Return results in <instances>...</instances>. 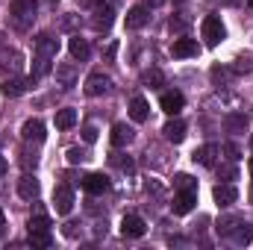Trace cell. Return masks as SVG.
Listing matches in <instances>:
<instances>
[{
    "mask_svg": "<svg viewBox=\"0 0 253 250\" xmlns=\"http://www.w3.org/2000/svg\"><path fill=\"white\" fill-rule=\"evenodd\" d=\"M36 12H39V3H36V0H12V6H9V21H12L15 30L24 33V30L33 27Z\"/></svg>",
    "mask_w": 253,
    "mask_h": 250,
    "instance_id": "cell-1",
    "label": "cell"
},
{
    "mask_svg": "<svg viewBox=\"0 0 253 250\" xmlns=\"http://www.w3.org/2000/svg\"><path fill=\"white\" fill-rule=\"evenodd\" d=\"M112 24H115V9H112V3H103V0H100V3L94 6V12H91V30L109 33Z\"/></svg>",
    "mask_w": 253,
    "mask_h": 250,
    "instance_id": "cell-2",
    "label": "cell"
},
{
    "mask_svg": "<svg viewBox=\"0 0 253 250\" xmlns=\"http://www.w3.org/2000/svg\"><path fill=\"white\" fill-rule=\"evenodd\" d=\"M200 33H203L206 47H218V44L224 42V24H221V18L206 15V18H203V24H200Z\"/></svg>",
    "mask_w": 253,
    "mask_h": 250,
    "instance_id": "cell-3",
    "label": "cell"
},
{
    "mask_svg": "<svg viewBox=\"0 0 253 250\" xmlns=\"http://www.w3.org/2000/svg\"><path fill=\"white\" fill-rule=\"evenodd\" d=\"M109 88H112V80H109L103 71L88 74V80H85V94H88V97H100V94H106Z\"/></svg>",
    "mask_w": 253,
    "mask_h": 250,
    "instance_id": "cell-4",
    "label": "cell"
},
{
    "mask_svg": "<svg viewBox=\"0 0 253 250\" xmlns=\"http://www.w3.org/2000/svg\"><path fill=\"white\" fill-rule=\"evenodd\" d=\"M53 209H56V215H68L74 209V191H71V186L53 188Z\"/></svg>",
    "mask_w": 253,
    "mask_h": 250,
    "instance_id": "cell-5",
    "label": "cell"
},
{
    "mask_svg": "<svg viewBox=\"0 0 253 250\" xmlns=\"http://www.w3.org/2000/svg\"><path fill=\"white\" fill-rule=\"evenodd\" d=\"M194 203H197V191H194V188H183V191L174 197L171 209H174V215H189L191 209H194Z\"/></svg>",
    "mask_w": 253,
    "mask_h": 250,
    "instance_id": "cell-6",
    "label": "cell"
},
{
    "mask_svg": "<svg viewBox=\"0 0 253 250\" xmlns=\"http://www.w3.org/2000/svg\"><path fill=\"white\" fill-rule=\"evenodd\" d=\"M121 233H124V239H141V236L147 233V224H144L138 215H124V221H121Z\"/></svg>",
    "mask_w": 253,
    "mask_h": 250,
    "instance_id": "cell-7",
    "label": "cell"
},
{
    "mask_svg": "<svg viewBox=\"0 0 253 250\" xmlns=\"http://www.w3.org/2000/svg\"><path fill=\"white\" fill-rule=\"evenodd\" d=\"M30 85H33L30 80H21V77H9V80H3V83H0V91H3V97H21V94H24Z\"/></svg>",
    "mask_w": 253,
    "mask_h": 250,
    "instance_id": "cell-8",
    "label": "cell"
},
{
    "mask_svg": "<svg viewBox=\"0 0 253 250\" xmlns=\"http://www.w3.org/2000/svg\"><path fill=\"white\" fill-rule=\"evenodd\" d=\"M77 65L74 62H59L56 65V83L62 85V88H74L77 85Z\"/></svg>",
    "mask_w": 253,
    "mask_h": 250,
    "instance_id": "cell-9",
    "label": "cell"
},
{
    "mask_svg": "<svg viewBox=\"0 0 253 250\" xmlns=\"http://www.w3.org/2000/svg\"><path fill=\"white\" fill-rule=\"evenodd\" d=\"M218 153H221V147H218V144H203V147H197V150L191 153V159H194L197 165H203V168H212Z\"/></svg>",
    "mask_w": 253,
    "mask_h": 250,
    "instance_id": "cell-10",
    "label": "cell"
},
{
    "mask_svg": "<svg viewBox=\"0 0 253 250\" xmlns=\"http://www.w3.org/2000/svg\"><path fill=\"white\" fill-rule=\"evenodd\" d=\"M44 124L39 121V118H30V121H24V126H21V138L24 141H44Z\"/></svg>",
    "mask_w": 253,
    "mask_h": 250,
    "instance_id": "cell-11",
    "label": "cell"
},
{
    "mask_svg": "<svg viewBox=\"0 0 253 250\" xmlns=\"http://www.w3.org/2000/svg\"><path fill=\"white\" fill-rule=\"evenodd\" d=\"M83 188L88 194H106L109 191V177L106 174H88V177H83Z\"/></svg>",
    "mask_w": 253,
    "mask_h": 250,
    "instance_id": "cell-12",
    "label": "cell"
},
{
    "mask_svg": "<svg viewBox=\"0 0 253 250\" xmlns=\"http://www.w3.org/2000/svg\"><path fill=\"white\" fill-rule=\"evenodd\" d=\"M36 53H42V56H56L59 53V42L50 36V33H42V36H36Z\"/></svg>",
    "mask_w": 253,
    "mask_h": 250,
    "instance_id": "cell-13",
    "label": "cell"
},
{
    "mask_svg": "<svg viewBox=\"0 0 253 250\" xmlns=\"http://www.w3.org/2000/svg\"><path fill=\"white\" fill-rule=\"evenodd\" d=\"M159 106H162V112L177 115V112L186 106V97H183L180 91H165V94H162V100H159Z\"/></svg>",
    "mask_w": 253,
    "mask_h": 250,
    "instance_id": "cell-14",
    "label": "cell"
},
{
    "mask_svg": "<svg viewBox=\"0 0 253 250\" xmlns=\"http://www.w3.org/2000/svg\"><path fill=\"white\" fill-rule=\"evenodd\" d=\"M171 53H174L177 59H189V56H197V53H200V47H197L194 39H177V42L171 44Z\"/></svg>",
    "mask_w": 253,
    "mask_h": 250,
    "instance_id": "cell-15",
    "label": "cell"
},
{
    "mask_svg": "<svg viewBox=\"0 0 253 250\" xmlns=\"http://www.w3.org/2000/svg\"><path fill=\"white\" fill-rule=\"evenodd\" d=\"M68 53H71V59H77V62H85V59L91 56V47H88V42H85V39L74 36V39L68 42Z\"/></svg>",
    "mask_w": 253,
    "mask_h": 250,
    "instance_id": "cell-16",
    "label": "cell"
},
{
    "mask_svg": "<svg viewBox=\"0 0 253 250\" xmlns=\"http://www.w3.org/2000/svg\"><path fill=\"white\" fill-rule=\"evenodd\" d=\"M230 242H233V245H239V248L251 245V242H253V224H245V221H239V224L233 227V233H230Z\"/></svg>",
    "mask_w": 253,
    "mask_h": 250,
    "instance_id": "cell-17",
    "label": "cell"
},
{
    "mask_svg": "<svg viewBox=\"0 0 253 250\" xmlns=\"http://www.w3.org/2000/svg\"><path fill=\"white\" fill-rule=\"evenodd\" d=\"M212 197H215V203H218L221 209H227V206H233V203L239 200V191H236V186H215Z\"/></svg>",
    "mask_w": 253,
    "mask_h": 250,
    "instance_id": "cell-18",
    "label": "cell"
},
{
    "mask_svg": "<svg viewBox=\"0 0 253 250\" xmlns=\"http://www.w3.org/2000/svg\"><path fill=\"white\" fill-rule=\"evenodd\" d=\"M39 191H42V186H39V180H36V177L24 174V177L18 180V194H21L24 200H36V197H39Z\"/></svg>",
    "mask_w": 253,
    "mask_h": 250,
    "instance_id": "cell-19",
    "label": "cell"
},
{
    "mask_svg": "<svg viewBox=\"0 0 253 250\" xmlns=\"http://www.w3.org/2000/svg\"><path fill=\"white\" fill-rule=\"evenodd\" d=\"M162 135H165L171 144H180V141L186 138V124H183L180 118H174V121H168V124L162 126Z\"/></svg>",
    "mask_w": 253,
    "mask_h": 250,
    "instance_id": "cell-20",
    "label": "cell"
},
{
    "mask_svg": "<svg viewBox=\"0 0 253 250\" xmlns=\"http://www.w3.org/2000/svg\"><path fill=\"white\" fill-rule=\"evenodd\" d=\"M147 115H150L147 100H144V97H132V100H129V118H132L135 124H144V121H147Z\"/></svg>",
    "mask_w": 253,
    "mask_h": 250,
    "instance_id": "cell-21",
    "label": "cell"
},
{
    "mask_svg": "<svg viewBox=\"0 0 253 250\" xmlns=\"http://www.w3.org/2000/svg\"><path fill=\"white\" fill-rule=\"evenodd\" d=\"M224 129L233 132V135L248 132V118H245V112H230V115L224 118Z\"/></svg>",
    "mask_w": 253,
    "mask_h": 250,
    "instance_id": "cell-22",
    "label": "cell"
},
{
    "mask_svg": "<svg viewBox=\"0 0 253 250\" xmlns=\"http://www.w3.org/2000/svg\"><path fill=\"white\" fill-rule=\"evenodd\" d=\"M147 24V6L141 3V6H132L129 12H126V27L129 30H141Z\"/></svg>",
    "mask_w": 253,
    "mask_h": 250,
    "instance_id": "cell-23",
    "label": "cell"
},
{
    "mask_svg": "<svg viewBox=\"0 0 253 250\" xmlns=\"http://www.w3.org/2000/svg\"><path fill=\"white\" fill-rule=\"evenodd\" d=\"M50 74V56H42V53H36V59H33V74H30V83H39L42 77H47Z\"/></svg>",
    "mask_w": 253,
    "mask_h": 250,
    "instance_id": "cell-24",
    "label": "cell"
},
{
    "mask_svg": "<svg viewBox=\"0 0 253 250\" xmlns=\"http://www.w3.org/2000/svg\"><path fill=\"white\" fill-rule=\"evenodd\" d=\"M132 126H126V124H115L112 126V144L115 147H124V144H129L132 141Z\"/></svg>",
    "mask_w": 253,
    "mask_h": 250,
    "instance_id": "cell-25",
    "label": "cell"
},
{
    "mask_svg": "<svg viewBox=\"0 0 253 250\" xmlns=\"http://www.w3.org/2000/svg\"><path fill=\"white\" fill-rule=\"evenodd\" d=\"M30 245L33 248H39V250H44V248H50L53 245V236H50V230H30Z\"/></svg>",
    "mask_w": 253,
    "mask_h": 250,
    "instance_id": "cell-26",
    "label": "cell"
},
{
    "mask_svg": "<svg viewBox=\"0 0 253 250\" xmlns=\"http://www.w3.org/2000/svg\"><path fill=\"white\" fill-rule=\"evenodd\" d=\"M0 62H3V68H9V71L15 74V71L21 68V62H24V56H21L18 50H3V53H0Z\"/></svg>",
    "mask_w": 253,
    "mask_h": 250,
    "instance_id": "cell-27",
    "label": "cell"
},
{
    "mask_svg": "<svg viewBox=\"0 0 253 250\" xmlns=\"http://www.w3.org/2000/svg\"><path fill=\"white\" fill-rule=\"evenodd\" d=\"M77 124V109H59L56 112V129H71Z\"/></svg>",
    "mask_w": 253,
    "mask_h": 250,
    "instance_id": "cell-28",
    "label": "cell"
},
{
    "mask_svg": "<svg viewBox=\"0 0 253 250\" xmlns=\"http://www.w3.org/2000/svg\"><path fill=\"white\" fill-rule=\"evenodd\" d=\"M144 83H147V85H150V88H159V85H162V83H165V74H162V71H156V68H153V71H147V74H144Z\"/></svg>",
    "mask_w": 253,
    "mask_h": 250,
    "instance_id": "cell-29",
    "label": "cell"
},
{
    "mask_svg": "<svg viewBox=\"0 0 253 250\" xmlns=\"http://www.w3.org/2000/svg\"><path fill=\"white\" fill-rule=\"evenodd\" d=\"M65 156H68V162H71V165H80V162H85V159H88V150H83V147H71Z\"/></svg>",
    "mask_w": 253,
    "mask_h": 250,
    "instance_id": "cell-30",
    "label": "cell"
},
{
    "mask_svg": "<svg viewBox=\"0 0 253 250\" xmlns=\"http://www.w3.org/2000/svg\"><path fill=\"white\" fill-rule=\"evenodd\" d=\"M27 230H50V218L47 215H36V218H30Z\"/></svg>",
    "mask_w": 253,
    "mask_h": 250,
    "instance_id": "cell-31",
    "label": "cell"
},
{
    "mask_svg": "<svg viewBox=\"0 0 253 250\" xmlns=\"http://www.w3.org/2000/svg\"><path fill=\"white\" fill-rule=\"evenodd\" d=\"M239 221H242V218H236V215H233V218H224V221H218V233H221V236H230V233H233V227H236Z\"/></svg>",
    "mask_w": 253,
    "mask_h": 250,
    "instance_id": "cell-32",
    "label": "cell"
},
{
    "mask_svg": "<svg viewBox=\"0 0 253 250\" xmlns=\"http://www.w3.org/2000/svg\"><path fill=\"white\" fill-rule=\"evenodd\" d=\"M236 71H239V74H251V71H253V56H251V53L236 59Z\"/></svg>",
    "mask_w": 253,
    "mask_h": 250,
    "instance_id": "cell-33",
    "label": "cell"
},
{
    "mask_svg": "<svg viewBox=\"0 0 253 250\" xmlns=\"http://www.w3.org/2000/svg\"><path fill=\"white\" fill-rule=\"evenodd\" d=\"M174 183H177L180 188H194V191H197V183H194V177H191V174H177V177H174Z\"/></svg>",
    "mask_w": 253,
    "mask_h": 250,
    "instance_id": "cell-34",
    "label": "cell"
},
{
    "mask_svg": "<svg viewBox=\"0 0 253 250\" xmlns=\"http://www.w3.org/2000/svg\"><path fill=\"white\" fill-rule=\"evenodd\" d=\"M227 77H230V71H227V68H221V65H215V68H212V83H215V85L227 83Z\"/></svg>",
    "mask_w": 253,
    "mask_h": 250,
    "instance_id": "cell-35",
    "label": "cell"
},
{
    "mask_svg": "<svg viewBox=\"0 0 253 250\" xmlns=\"http://www.w3.org/2000/svg\"><path fill=\"white\" fill-rule=\"evenodd\" d=\"M83 141H85V144H94V141H97V126L94 124L83 126Z\"/></svg>",
    "mask_w": 253,
    "mask_h": 250,
    "instance_id": "cell-36",
    "label": "cell"
},
{
    "mask_svg": "<svg viewBox=\"0 0 253 250\" xmlns=\"http://www.w3.org/2000/svg\"><path fill=\"white\" fill-rule=\"evenodd\" d=\"M224 153H227L233 162H236V159H242V150H239V144H236V141H227V144H224Z\"/></svg>",
    "mask_w": 253,
    "mask_h": 250,
    "instance_id": "cell-37",
    "label": "cell"
},
{
    "mask_svg": "<svg viewBox=\"0 0 253 250\" xmlns=\"http://www.w3.org/2000/svg\"><path fill=\"white\" fill-rule=\"evenodd\" d=\"M186 24H189L186 18H171V24H168V27H171V33H183V30H186Z\"/></svg>",
    "mask_w": 253,
    "mask_h": 250,
    "instance_id": "cell-38",
    "label": "cell"
},
{
    "mask_svg": "<svg viewBox=\"0 0 253 250\" xmlns=\"http://www.w3.org/2000/svg\"><path fill=\"white\" fill-rule=\"evenodd\" d=\"M218 174H221L224 180H236V168H230V165H221V168H218Z\"/></svg>",
    "mask_w": 253,
    "mask_h": 250,
    "instance_id": "cell-39",
    "label": "cell"
},
{
    "mask_svg": "<svg viewBox=\"0 0 253 250\" xmlns=\"http://www.w3.org/2000/svg\"><path fill=\"white\" fill-rule=\"evenodd\" d=\"M77 227H80V224H65V236H68V239H77V236H80V230H77Z\"/></svg>",
    "mask_w": 253,
    "mask_h": 250,
    "instance_id": "cell-40",
    "label": "cell"
},
{
    "mask_svg": "<svg viewBox=\"0 0 253 250\" xmlns=\"http://www.w3.org/2000/svg\"><path fill=\"white\" fill-rule=\"evenodd\" d=\"M62 27H65V30H74V27H77V15H65Z\"/></svg>",
    "mask_w": 253,
    "mask_h": 250,
    "instance_id": "cell-41",
    "label": "cell"
},
{
    "mask_svg": "<svg viewBox=\"0 0 253 250\" xmlns=\"http://www.w3.org/2000/svg\"><path fill=\"white\" fill-rule=\"evenodd\" d=\"M115 53H118V44H115V42H112V44H109V47H106V59H115Z\"/></svg>",
    "mask_w": 253,
    "mask_h": 250,
    "instance_id": "cell-42",
    "label": "cell"
},
{
    "mask_svg": "<svg viewBox=\"0 0 253 250\" xmlns=\"http://www.w3.org/2000/svg\"><path fill=\"white\" fill-rule=\"evenodd\" d=\"M77 3H80V6H83V9H94V6H97V3H100V0H77Z\"/></svg>",
    "mask_w": 253,
    "mask_h": 250,
    "instance_id": "cell-43",
    "label": "cell"
},
{
    "mask_svg": "<svg viewBox=\"0 0 253 250\" xmlns=\"http://www.w3.org/2000/svg\"><path fill=\"white\" fill-rule=\"evenodd\" d=\"M165 0H144V6H162Z\"/></svg>",
    "mask_w": 253,
    "mask_h": 250,
    "instance_id": "cell-44",
    "label": "cell"
},
{
    "mask_svg": "<svg viewBox=\"0 0 253 250\" xmlns=\"http://www.w3.org/2000/svg\"><path fill=\"white\" fill-rule=\"evenodd\" d=\"M224 6H242V0H221Z\"/></svg>",
    "mask_w": 253,
    "mask_h": 250,
    "instance_id": "cell-45",
    "label": "cell"
},
{
    "mask_svg": "<svg viewBox=\"0 0 253 250\" xmlns=\"http://www.w3.org/2000/svg\"><path fill=\"white\" fill-rule=\"evenodd\" d=\"M6 168H9V165H6V159H3V156H0V177H3V174H6Z\"/></svg>",
    "mask_w": 253,
    "mask_h": 250,
    "instance_id": "cell-46",
    "label": "cell"
},
{
    "mask_svg": "<svg viewBox=\"0 0 253 250\" xmlns=\"http://www.w3.org/2000/svg\"><path fill=\"white\" fill-rule=\"evenodd\" d=\"M44 3H47V6H53V9H56V3H59V0H44Z\"/></svg>",
    "mask_w": 253,
    "mask_h": 250,
    "instance_id": "cell-47",
    "label": "cell"
},
{
    "mask_svg": "<svg viewBox=\"0 0 253 250\" xmlns=\"http://www.w3.org/2000/svg\"><path fill=\"white\" fill-rule=\"evenodd\" d=\"M3 224H6V215H3V209H0V227H3Z\"/></svg>",
    "mask_w": 253,
    "mask_h": 250,
    "instance_id": "cell-48",
    "label": "cell"
},
{
    "mask_svg": "<svg viewBox=\"0 0 253 250\" xmlns=\"http://www.w3.org/2000/svg\"><path fill=\"white\" fill-rule=\"evenodd\" d=\"M248 168H251V174H253V159H251V165H248Z\"/></svg>",
    "mask_w": 253,
    "mask_h": 250,
    "instance_id": "cell-49",
    "label": "cell"
},
{
    "mask_svg": "<svg viewBox=\"0 0 253 250\" xmlns=\"http://www.w3.org/2000/svg\"><path fill=\"white\" fill-rule=\"evenodd\" d=\"M0 44H3V33H0Z\"/></svg>",
    "mask_w": 253,
    "mask_h": 250,
    "instance_id": "cell-50",
    "label": "cell"
},
{
    "mask_svg": "<svg viewBox=\"0 0 253 250\" xmlns=\"http://www.w3.org/2000/svg\"><path fill=\"white\" fill-rule=\"evenodd\" d=\"M248 6H253V0H248Z\"/></svg>",
    "mask_w": 253,
    "mask_h": 250,
    "instance_id": "cell-51",
    "label": "cell"
},
{
    "mask_svg": "<svg viewBox=\"0 0 253 250\" xmlns=\"http://www.w3.org/2000/svg\"><path fill=\"white\" fill-rule=\"evenodd\" d=\"M251 144H253V135H251Z\"/></svg>",
    "mask_w": 253,
    "mask_h": 250,
    "instance_id": "cell-52",
    "label": "cell"
}]
</instances>
